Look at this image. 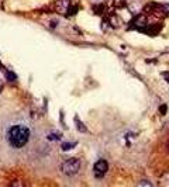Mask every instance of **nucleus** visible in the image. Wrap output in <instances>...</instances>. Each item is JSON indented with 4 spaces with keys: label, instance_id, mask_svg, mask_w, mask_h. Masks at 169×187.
<instances>
[{
    "label": "nucleus",
    "instance_id": "nucleus-9",
    "mask_svg": "<svg viewBox=\"0 0 169 187\" xmlns=\"http://www.w3.org/2000/svg\"><path fill=\"white\" fill-rule=\"evenodd\" d=\"M11 186H24V183L20 180H14V181H11Z\"/></svg>",
    "mask_w": 169,
    "mask_h": 187
},
{
    "label": "nucleus",
    "instance_id": "nucleus-6",
    "mask_svg": "<svg viewBox=\"0 0 169 187\" xmlns=\"http://www.w3.org/2000/svg\"><path fill=\"white\" fill-rule=\"evenodd\" d=\"M75 123H76V125H78V128H79V131L80 132H86V127H83L82 124H80V121H79V118H75Z\"/></svg>",
    "mask_w": 169,
    "mask_h": 187
},
{
    "label": "nucleus",
    "instance_id": "nucleus-7",
    "mask_svg": "<svg viewBox=\"0 0 169 187\" xmlns=\"http://www.w3.org/2000/svg\"><path fill=\"white\" fill-rule=\"evenodd\" d=\"M75 145H76V142H71V144H62V149L68 150V149H71V148H73Z\"/></svg>",
    "mask_w": 169,
    "mask_h": 187
},
{
    "label": "nucleus",
    "instance_id": "nucleus-3",
    "mask_svg": "<svg viewBox=\"0 0 169 187\" xmlns=\"http://www.w3.org/2000/svg\"><path fill=\"white\" fill-rule=\"evenodd\" d=\"M109 169V163L107 160L105 159H99L97 162L95 163V166H93V172H95V176L99 179H101L103 176H105V173L107 172Z\"/></svg>",
    "mask_w": 169,
    "mask_h": 187
},
{
    "label": "nucleus",
    "instance_id": "nucleus-1",
    "mask_svg": "<svg viewBox=\"0 0 169 187\" xmlns=\"http://www.w3.org/2000/svg\"><path fill=\"white\" fill-rule=\"evenodd\" d=\"M30 129L24 125H13L7 131V142L13 148H23L30 139Z\"/></svg>",
    "mask_w": 169,
    "mask_h": 187
},
{
    "label": "nucleus",
    "instance_id": "nucleus-5",
    "mask_svg": "<svg viewBox=\"0 0 169 187\" xmlns=\"http://www.w3.org/2000/svg\"><path fill=\"white\" fill-rule=\"evenodd\" d=\"M6 79L9 80V82H14V80H17V75H16L14 72L7 71L6 72Z\"/></svg>",
    "mask_w": 169,
    "mask_h": 187
},
{
    "label": "nucleus",
    "instance_id": "nucleus-2",
    "mask_svg": "<svg viewBox=\"0 0 169 187\" xmlns=\"http://www.w3.org/2000/svg\"><path fill=\"white\" fill-rule=\"evenodd\" d=\"M79 169H80V162H79V159H76V158H69V159L64 160V162L61 163V166H59V170H61L65 176L76 175V173L79 172Z\"/></svg>",
    "mask_w": 169,
    "mask_h": 187
},
{
    "label": "nucleus",
    "instance_id": "nucleus-11",
    "mask_svg": "<svg viewBox=\"0 0 169 187\" xmlns=\"http://www.w3.org/2000/svg\"><path fill=\"white\" fill-rule=\"evenodd\" d=\"M166 152H168V154H169V141L166 142Z\"/></svg>",
    "mask_w": 169,
    "mask_h": 187
},
{
    "label": "nucleus",
    "instance_id": "nucleus-13",
    "mask_svg": "<svg viewBox=\"0 0 169 187\" xmlns=\"http://www.w3.org/2000/svg\"><path fill=\"white\" fill-rule=\"evenodd\" d=\"M0 67H3V65H2V62H0Z\"/></svg>",
    "mask_w": 169,
    "mask_h": 187
},
{
    "label": "nucleus",
    "instance_id": "nucleus-12",
    "mask_svg": "<svg viewBox=\"0 0 169 187\" xmlns=\"http://www.w3.org/2000/svg\"><path fill=\"white\" fill-rule=\"evenodd\" d=\"M2 90H3V83L0 82V93H2Z\"/></svg>",
    "mask_w": 169,
    "mask_h": 187
},
{
    "label": "nucleus",
    "instance_id": "nucleus-4",
    "mask_svg": "<svg viewBox=\"0 0 169 187\" xmlns=\"http://www.w3.org/2000/svg\"><path fill=\"white\" fill-rule=\"evenodd\" d=\"M56 11L59 13H66V10L69 9V0H58L55 4Z\"/></svg>",
    "mask_w": 169,
    "mask_h": 187
},
{
    "label": "nucleus",
    "instance_id": "nucleus-10",
    "mask_svg": "<svg viewBox=\"0 0 169 187\" xmlns=\"http://www.w3.org/2000/svg\"><path fill=\"white\" fill-rule=\"evenodd\" d=\"M159 111H161V114H165V113H166V106H165V104L161 106V107H159Z\"/></svg>",
    "mask_w": 169,
    "mask_h": 187
},
{
    "label": "nucleus",
    "instance_id": "nucleus-8",
    "mask_svg": "<svg viewBox=\"0 0 169 187\" xmlns=\"http://www.w3.org/2000/svg\"><path fill=\"white\" fill-rule=\"evenodd\" d=\"M138 184H140V186H148V187H151V186H152V184H151L149 181H147V180H141Z\"/></svg>",
    "mask_w": 169,
    "mask_h": 187
}]
</instances>
